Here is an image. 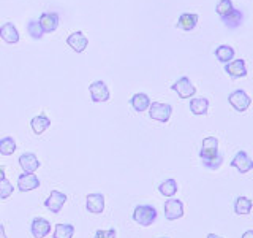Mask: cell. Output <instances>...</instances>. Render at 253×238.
Listing matches in <instances>:
<instances>
[{"mask_svg": "<svg viewBox=\"0 0 253 238\" xmlns=\"http://www.w3.org/2000/svg\"><path fill=\"white\" fill-rule=\"evenodd\" d=\"M150 99L147 94H142V92H138L134 94L133 97L130 99V105L134 108V111H138V113H142V111H146L149 107H150Z\"/></svg>", "mask_w": 253, "mask_h": 238, "instance_id": "d6986e66", "label": "cell"}, {"mask_svg": "<svg viewBox=\"0 0 253 238\" xmlns=\"http://www.w3.org/2000/svg\"><path fill=\"white\" fill-rule=\"evenodd\" d=\"M157 216H158V213L155 210V206L152 205H138L133 211V221L142 227L152 226L157 221Z\"/></svg>", "mask_w": 253, "mask_h": 238, "instance_id": "6da1fadb", "label": "cell"}, {"mask_svg": "<svg viewBox=\"0 0 253 238\" xmlns=\"http://www.w3.org/2000/svg\"><path fill=\"white\" fill-rule=\"evenodd\" d=\"M241 238H253V230H245Z\"/></svg>", "mask_w": 253, "mask_h": 238, "instance_id": "1f68e13d", "label": "cell"}, {"mask_svg": "<svg viewBox=\"0 0 253 238\" xmlns=\"http://www.w3.org/2000/svg\"><path fill=\"white\" fill-rule=\"evenodd\" d=\"M51 127V119L46 115H38L35 118H32L30 121V129L35 135H42Z\"/></svg>", "mask_w": 253, "mask_h": 238, "instance_id": "ac0fdd59", "label": "cell"}, {"mask_svg": "<svg viewBox=\"0 0 253 238\" xmlns=\"http://www.w3.org/2000/svg\"><path fill=\"white\" fill-rule=\"evenodd\" d=\"M208 238H223V237L215 235V234H208Z\"/></svg>", "mask_w": 253, "mask_h": 238, "instance_id": "e575fe53", "label": "cell"}, {"mask_svg": "<svg viewBox=\"0 0 253 238\" xmlns=\"http://www.w3.org/2000/svg\"><path fill=\"white\" fill-rule=\"evenodd\" d=\"M221 21H223V24L226 27H229V29H237L242 24V19H244V14L239 11V10H234L229 13L228 16H225V18H220Z\"/></svg>", "mask_w": 253, "mask_h": 238, "instance_id": "603a6c76", "label": "cell"}, {"mask_svg": "<svg viewBox=\"0 0 253 238\" xmlns=\"http://www.w3.org/2000/svg\"><path fill=\"white\" fill-rule=\"evenodd\" d=\"M87 211L93 214H101L105 211V195L103 194H89L85 197Z\"/></svg>", "mask_w": 253, "mask_h": 238, "instance_id": "4fadbf2b", "label": "cell"}, {"mask_svg": "<svg viewBox=\"0 0 253 238\" xmlns=\"http://www.w3.org/2000/svg\"><path fill=\"white\" fill-rule=\"evenodd\" d=\"M253 208V202L250 200L249 197H237L236 202H234V213L236 214H249Z\"/></svg>", "mask_w": 253, "mask_h": 238, "instance_id": "cb8c5ba5", "label": "cell"}, {"mask_svg": "<svg viewBox=\"0 0 253 238\" xmlns=\"http://www.w3.org/2000/svg\"><path fill=\"white\" fill-rule=\"evenodd\" d=\"M30 232L34 238H44L51 232V222L44 218H35L30 224Z\"/></svg>", "mask_w": 253, "mask_h": 238, "instance_id": "5bb4252c", "label": "cell"}, {"mask_svg": "<svg viewBox=\"0 0 253 238\" xmlns=\"http://www.w3.org/2000/svg\"><path fill=\"white\" fill-rule=\"evenodd\" d=\"M16 151V141L13 137H5L0 140V154L2 156H11Z\"/></svg>", "mask_w": 253, "mask_h": 238, "instance_id": "4316f807", "label": "cell"}, {"mask_svg": "<svg viewBox=\"0 0 253 238\" xmlns=\"http://www.w3.org/2000/svg\"><path fill=\"white\" fill-rule=\"evenodd\" d=\"M27 32H29V35L34 40H40L44 35V32H43L42 26H40V22L35 21V19H30L27 22Z\"/></svg>", "mask_w": 253, "mask_h": 238, "instance_id": "83f0119b", "label": "cell"}, {"mask_svg": "<svg viewBox=\"0 0 253 238\" xmlns=\"http://www.w3.org/2000/svg\"><path fill=\"white\" fill-rule=\"evenodd\" d=\"M0 38L8 45H14L19 42L21 37H19V32L13 22H5L3 26L0 27Z\"/></svg>", "mask_w": 253, "mask_h": 238, "instance_id": "2e32d148", "label": "cell"}, {"mask_svg": "<svg viewBox=\"0 0 253 238\" xmlns=\"http://www.w3.org/2000/svg\"><path fill=\"white\" fill-rule=\"evenodd\" d=\"M200 159L209 170H218L225 161V156L218 149H200Z\"/></svg>", "mask_w": 253, "mask_h": 238, "instance_id": "7a4b0ae2", "label": "cell"}, {"mask_svg": "<svg viewBox=\"0 0 253 238\" xmlns=\"http://www.w3.org/2000/svg\"><path fill=\"white\" fill-rule=\"evenodd\" d=\"M198 19H200V18H198V14H195V13H184V14H180V18L177 21V26L182 30L190 32V30H193L196 27Z\"/></svg>", "mask_w": 253, "mask_h": 238, "instance_id": "44dd1931", "label": "cell"}, {"mask_svg": "<svg viewBox=\"0 0 253 238\" xmlns=\"http://www.w3.org/2000/svg\"><path fill=\"white\" fill-rule=\"evenodd\" d=\"M225 71L226 73L237 79V78H244L247 76V68H245V60L244 59H234L231 62L225 63Z\"/></svg>", "mask_w": 253, "mask_h": 238, "instance_id": "9a60e30c", "label": "cell"}, {"mask_svg": "<svg viewBox=\"0 0 253 238\" xmlns=\"http://www.w3.org/2000/svg\"><path fill=\"white\" fill-rule=\"evenodd\" d=\"M75 226L73 224H57L54 230V238H73Z\"/></svg>", "mask_w": 253, "mask_h": 238, "instance_id": "484cf974", "label": "cell"}, {"mask_svg": "<svg viewBox=\"0 0 253 238\" xmlns=\"http://www.w3.org/2000/svg\"><path fill=\"white\" fill-rule=\"evenodd\" d=\"M40 26H42L44 34H51V32L57 30L59 24H60V18L57 13H43L40 16Z\"/></svg>", "mask_w": 253, "mask_h": 238, "instance_id": "7c38bea8", "label": "cell"}, {"mask_svg": "<svg viewBox=\"0 0 253 238\" xmlns=\"http://www.w3.org/2000/svg\"><path fill=\"white\" fill-rule=\"evenodd\" d=\"M18 162L21 165V169L24 170V173H35V170L40 167V162L34 153H24L19 157Z\"/></svg>", "mask_w": 253, "mask_h": 238, "instance_id": "e0dca14e", "label": "cell"}, {"mask_svg": "<svg viewBox=\"0 0 253 238\" xmlns=\"http://www.w3.org/2000/svg\"><path fill=\"white\" fill-rule=\"evenodd\" d=\"M171 89L174 92H177V95L180 99H190L196 94V87L193 86V83L190 81V78H187V76L179 78L177 81L171 86Z\"/></svg>", "mask_w": 253, "mask_h": 238, "instance_id": "5b68a950", "label": "cell"}, {"mask_svg": "<svg viewBox=\"0 0 253 238\" xmlns=\"http://www.w3.org/2000/svg\"><path fill=\"white\" fill-rule=\"evenodd\" d=\"M215 56L221 63H228L234 59V48L229 45H220L215 50Z\"/></svg>", "mask_w": 253, "mask_h": 238, "instance_id": "d4e9b609", "label": "cell"}, {"mask_svg": "<svg viewBox=\"0 0 253 238\" xmlns=\"http://www.w3.org/2000/svg\"><path fill=\"white\" fill-rule=\"evenodd\" d=\"M233 10H234V6L231 0H220L217 3V14L220 18H225V16H228Z\"/></svg>", "mask_w": 253, "mask_h": 238, "instance_id": "f1b7e54d", "label": "cell"}, {"mask_svg": "<svg viewBox=\"0 0 253 238\" xmlns=\"http://www.w3.org/2000/svg\"><path fill=\"white\" fill-rule=\"evenodd\" d=\"M40 187V179L34 173H22L18 178V189L21 192H30Z\"/></svg>", "mask_w": 253, "mask_h": 238, "instance_id": "8fae6325", "label": "cell"}, {"mask_svg": "<svg viewBox=\"0 0 253 238\" xmlns=\"http://www.w3.org/2000/svg\"><path fill=\"white\" fill-rule=\"evenodd\" d=\"M228 102L231 103V107L236 111H239V113H244V111L250 107L252 99L249 97V94L245 92L244 89H236V91H233L231 94L228 95Z\"/></svg>", "mask_w": 253, "mask_h": 238, "instance_id": "277c9868", "label": "cell"}, {"mask_svg": "<svg viewBox=\"0 0 253 238\" xmlns=\"http://www.w3.org/2000/svg\"><path fill=\"white\" fill-rule=\"evenodd\" d=\"M5 178H6V177H5V169H3L2 165H0V181L5 179Z\"/></svg>", "mask_w": 253, "mask_h": 238, "instance_id": "836d02e7", "label": "cell"}, {"mask_svg": "<svg viewBox=\"0 0 253 238\" xmlns=\"http://www.w3.org/2000/svg\"><path fill=\"white\" fill-rule=\"evenodd\" d=\"M177 190H179V186H177V181L176 179H172V178H169V179H166V181H163L160 186H158V192H160L163 197H174L177 194Z\"/></svg>", "mask_w": 253, "mask_h": 238, "instance_id": "7402d4cb", "label": "cell"}, {"mask_svg": "<svg viewBox=\"0 0 253 238\" xmlns=\"http://www.w3.org/2000/svg\"><path fill=\"white\" fill-rule=\"evenodd\" d=\"M158 238H168V237H158Z\"/></svg>", "mask_w": 253, "mask_h": 238, "instance_id": "d590c367", "label": "cell"}, {"mask_svg": "<svg viewBox=\"0 0 253 238\" xmlns=\"http://www.w3.org/2000/svg\"><path fill=\"white\" fill-rule=\"evenodd\" d=\"M13 192H14V187L10 181H8L6 178L0 181V198H2V200H6V198L10 197Z\"/></svg>", "mask_w": 253, "mask_h": 238, "instance_id": "f546056e", "label": "cell"}, {"mask_svg": "<svg viewBox=\"0 0 253 238\" xmlns=\"http://www.w3.org/2000/svg\"><path fill=\"white\" fill-rule=\"evenodd\" d=\"M116 230L114 229H109V230H97L93 238H116Z\"/></svg>", "mask_w": 253, "mask_h": 238, "instance_id": "4dcf8cb0", "label": "cell"}, {"mask_svg": "<svg viewBox=\"0 0 253 238\" xmlns=\"http://www.w3.org/2000/svg\"><path fill=\"white\" fill-rule=\"evenodd\" d=\"M89 91H90V97L93 102H108L111 97L109 87L106 86L105 81H93L89 86Z\"/></svg>", "mask_w": 253, "mask_h": 238, "instance_id": "9c48e42d", "label": "cell"}, {"mask_svg": "<svg viewBox=\"0 0 253 238\" xmlns=\"http://www.w3.org/2000/svg\"><path fill=\"white\" fill-rule=\"evenodd\" d=\"M67 202V195L63 194V192H59V190H52L51 195L46 198L44 200V206L47 210H49L51 213H59L62 208H63V205H65Z\"/></svg>", "mask_w": 253, "mask_h": 238, "instance_id": "30bf717a", "label": "cell"}, {"mask_svg": "<svg viewBox=\"0 0 253 238\" xmlns=\"http://www.w3.org/2000/svg\"><path fill=\"white\" fill-rule=\"evenodd\" d=\"M209 108V100L206 97H195L190 100V111L196 116H204L208 113Z\"/></svg>", "mask_w": 253, "mask_h": 238, "instance_id": "ffe728a7", "label": "cell"}, {"mask_svg": "<svg viewBox=\"0 0 253 238\" xmlns=\"http://www.w3.org/2000/svg\"><path fill=\"white\" fill-rule=\"evenodd\" d=\"M67 45L75 53H84L87 50V46H89V38L84 35V32L76 30V32H71L67 37Z\"/></svg>", "mask_w": 253, "mask_h": 238, "instance_id": "52a82bcc", "label": "cell"}, {"mask_svg": "<svg viewBox=\"0 0 253 238\" xmlns=\"http://www.w3.org/2000/svg\"><path fill=\"white\" fill-rule=\"evenodd\" d=\"M172 115V107L169 103H162V102H152L149 107V116L157 122H168Z\"/></svg>", "mask_w": 253, "mask_h": 238, "instance_id": "3957f363", "label": "cell"}, {"mask_svg": "<svg viewBox=\"0 0 253 238\" xmlns=\"http://www.w3.org/2000/svg\"><path fill=\"white\" fill-rule=\"evenodd\" d=\"M229 165L234 167L239 173H247L253 169V161L245 151H237L236 156L231 159V162H229Z\"/></svg>", "mask_w": 253, "mask_h": 238, "instance_id": "ba28073f", "label": "cell"}, {"mask_svg": "<svg viewBox=\"0 0 253 238\" xmlns=\"http://www.w3.org/2000/svg\"><path fill=\"white\" fill-rule=\"evenodd\" d=\"M0 238H6V234H5V227H3V224H0Z\"/></svg>", "mask_w": 253, "mask_h": 238, "instance_id": "d6a6232c", "label": "cell"}, {"mask_svg": "<svg viewBox=\"0 0 253 238\" xmlns=\"http://www.w3.org/2000/svg\"><path fill=\"white\" fill-rule=\"evenodd\" d=\"M165 210V218L168 221H176L184 216V203L177 198H171V200H166L163 205Z\"/></svg>", "mask_w": 253, "mask_h": 238, "instance_id": "8992f818", "label": "cell"}]
</instances>
